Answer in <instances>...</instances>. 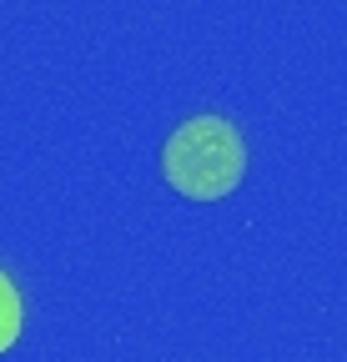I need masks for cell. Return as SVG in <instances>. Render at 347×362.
Returning <instances> with one entry per match:
<instances>
[{"instance_id": "obj_1", "label": "cell", "mask_w": 347, "mask_h": 362, "mask_svg": "<svg viewBox=\"0 0 347 362\" xmlns=\"http://www.w3.org/2000/svg\"><path fill=\"white\" fill-rule=\"evenodd\" d=\"M166 181L192 202H216L247 176V141L227 116H192L166 136Z\"/></svg>"}, {"instance_id": "obj_2", "label": "cell", "mask_w": 347, "mask_h": 362, "mask_svg": "<svg viewBox=\"0 0 347 362\" xmlns=\"http://www.w3.org/2000/svg\"><path fill=\"white\" fill-rule=\"evenodd\" d=\"M16 337H20V292H16V282L6 272H0V352H6Z\"/></svg>"}]
</instances>
